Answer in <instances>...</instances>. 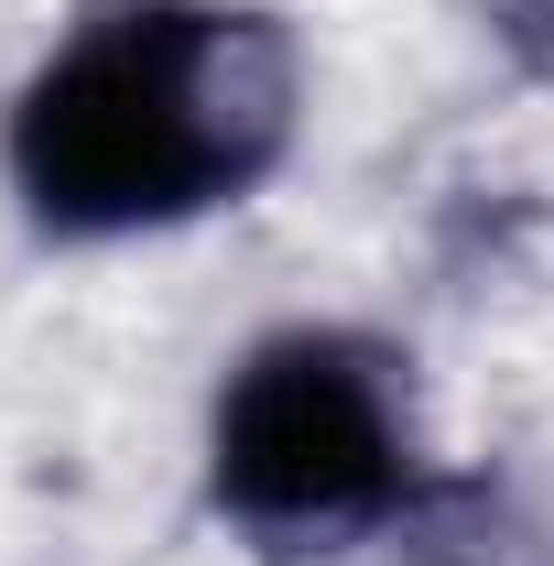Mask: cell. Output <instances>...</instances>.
<instances>
[{"label":"cell","instance_id":"6da1fadb","mask_svg":"<svg viewBox=\"0 0 554 566\" xmlns=\"http://www.w3.org/2000/svg\"><path fill=\"white\" fill-rule=\"evenodd\" d=\"M294 132V44L262 11L120 0L11 109V186L44 229L109 240L239 197Z\"/></svg>","mask_w":554,"mask_h":566},{"label":"cell","instance_id":"7a4b0ae2","mask_svg":"<svg viewBox=\"0 0 554 566\" xmlns=\"http://www.w3.org/2000/svg\"><path fill=\"white\" fill-rule=\"evenodd\" d=\"M217 501L251 534H359L414 501V424L403 381L370 338L294 327L228 370L217 392Z\"/></svg>","mask_w":554,"mask_h":566},{"label":"cell","instance_id":"3957f363","mask_svg":"<svg viewBox=\"0 0 554 566\" xmlns=\"http://www.w3.org/2000/svg\"><path fill=\"white\" fill-rule=\"evenodd\" d=\"M414 566H554V534L489 480H457V491L424 501L414 523Z\"/></svg>","mask_w":554,"mask_h":566}]
</instances>
